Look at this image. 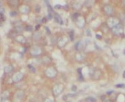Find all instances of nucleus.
Here are the masks:
<instances>
[{
	"label": "nucleus",
	"instance_id": "nucleus-32",
	"mask_svg": "<svg viewBox=\"0 0 125 102\" xmlns=\"http://www.w3.org/2000/svg\"><path fill=\"white\" fill-rule=\"evenodd\" d=\"M96 37H97V39H101V36L99 35H97V34L96 35Z\"/></svg>",
	"mask_w": 125,
	"mask_h": 102
},
{
	"label": "nucleus",
	"instance_id": "nucleus-2",
	"mask_svg": "<svg viewBox=\"0 0 125 102\" xmlns=\"http://www.w3.org/2000/svg\"><path fill=\"white\" fill-rule=\"evenodd\" d=\"M64 90V86L62 84H58L55 85L52 89V93L55 97H57L60 95Z\"/></svg>",
	"mask_w": 125,
	"mask_h": 102
},
{
	"label": "nucleus",
	"instance_id": "nucleus-27",
	"mask_svg": "<svg viewBox=\"0 0 125 102\" xmlns=\"http://www.w3.org/2000/svg\"><path fill=\"white\" fill-rule=\"evenodd\" d=\"M71 89H72V91H76L77 90V87H76V85H72V87L71 88Z\"/></svg>",
	"mask_w": 125,
	"mask_h": 102
},
{
	"label": "nucleus",
	"instance_id": "nucleus-4",
	"mask_svg": "<svg viewBox=\"0 0 125 102\" xmlns=\"http://www.w3.org/2000/svg\"><path fill=\"white\" fill-rule=\"evenodd\" d=\"M45 74L47 75V77L49 78H54L56 76L57 74V71L54 68L50 67L48 68L46 71H45Z\"/></svg>",
	"mask_w": 125,
	"mask_h": 102
},
{
	"label": "nucleus",
	"instance_id": "nucleus-19",
	"mask_svg": "<svg viewBox=\"0 0 125 102\" xmlns=\"http://www.w3.org/2000/svg\"><path fill=\"white\" fill-rule=\"evenodd\" d=\"M41 33H35L34 35H33V39H35V40H38V39H39L41 38Z\"/></svg>",
	"mask_w": 125,
	"mask_h": 102
},
{
	"label": "nucleus",
	"instance_id": "nucleus-25",
	"mask_svg": "<svg viewBox=\"0 0 125 102\" xmlns=\"http://www.w3.org/2000/svg\"><path fill=\"white\" fill-rule=\"evenodd\" d=\"M10 14L11 16L14 17V16H16L17 15V12H14V11H12V12H10Z\"/></svg>",
	"mask_w": 125,
	"mask_h": 102
},
{
	"label": "nucleus",
	"instance_id": "nucleus-29",
	"mask_svg": "<svg viewBox=\"0 0 125 102\" xmlns=\"http://www.w3.org/2000/svg\"><path fill=\"white\" fill-rule=\"evenodd\" d=\"M55 9H60V8H62V5H55Z\"/></svg>",
	"mask_w": 125,
	"mask_h": 102
},
{
	"label": "nucleus",
	"instance_id": "nucleus-16",
	"mask_svg": "<svg viewBox=\"0 0 125 102\" xmlns=\"http://www.w3.org/2000/svg\"><path fill=\"white\" fill-rule=\"evenodd\" d=\"M14 70V68L12 66H5L4 68V72H5V73H10V72H12Z\"/></svg>",
	"mask_w": 125,
	"mask_h": 102
},
{
	"label": "nucleus",
	"instance_id": "nucleus-9",
	"mask_svg": "<svg viewBox=\"0 0 125 102\" xmlns=\"http://www.w3.org/2000/svg\"><path fill=\"white\" fill-rule=\"evenodd\" d=\"M67 42H68V39H67V37L63 36V37H61L59 38V39H58V46H59V47H63L65 46L66 44L67 43Z\"/></svg>",
	"mask_w": 125,
	"mask_h": 102
},
{
	"label": "nucleus",
	"instance_id": "nucleus-34",
	"mask_svg": "<svg viewBox=\"0 0 125 102\" xmlns=\"http://www.w3.org/2000/svg\"><path fill=\"white\" fill-rule=\"evenodd\" d=\"M123 77L125 78V71H124V72H123Z\"/></svg>",
	"mask_w": 125,
	"mask_h": 102
},
{
	"label": "nucleus",
	"instance_id": "nucleus-17",
	"mask_svg": "<svg viewBox=\"0 0 125 102\" xmlns=\"http://www.w3.org/2000/svg\"><path fill=\"white\" fill-rule=\"evenodd\" d=\"M85 102H96L97 100L95 97H88L85 99Z\"/></svg>",
	"mask_w": 125,
	"mask_h": 102
},
{
	"label": "nucleus",
	"instance_id": "nucleus-18",
	"mask_svg": "<svg viewBox=\"0 0 125 102\" xmlns=\"http://www.w3.org/2000/svg\"><path fill=\"white\" fill-rule=\"evenodd\" d=\"M84 58V56L82 53H78L76 55V59L78 60L79 61H81L82 60H83Z\"/></svg>",
	"mask_w": 125,
	"mask_h": 102
},
{
	"label": "nucleus",
	"instance_id": "nucleus-36",
	"mask_svg": "<svg viewBox=\"0 0 125 102\" xmlns=\"http://www.w3.org/2000/svg\"></svg>",
	"mask_w": 125,
	"mask_h": 102
},
{
	"label": "nucleus",
	"instance_id": "nucleus-21",
	"mask_svg": "<svg viewBox=\"0 0 125 102\" xmlns=\"http://www.w3.org/2000/svg\"><path fill=\"white\" fill-rule=\"evenodd\" d=\"M28 68H29V70H30L32 72H35V68L33 66H31V65L29 64V65H28Z\"/></svg>",
	"mask_w": 125,
	"mask_h": 102
},
{
	"label": "nucleus",
	"instance_id": "nucleus-7",
	"mask_svg": "<svg viewBox=\"0 0 125 102\" xmlns=\"http://www.w3.org/2000/svg\"><path fill=\"white\" fill-rule=\"evenodd\" d=\"M41 49L39 47H37V46H35V47H33L30 51V53L32 56H37L39 55H40L41 53Z\"/></svg>",
	"mask_w": 125,
	"mask_h": 102
},
{
	"label": "nucleus",
	"instance_id": "nucleus-35",
	"mask_svg": "<svg viewBox=\"0 0 125 102\" xmlns=\"http://www.w3.org/2000/svg\"><path fill=\"white\" fill-rule=\"evenodd\" d=\"M105 102H112L111 100H106V101H105Z\"/></svg>",
	"mask_w": 125,
	"mask_h": 102
},
{
	"label": "nucleus",
	"instance_id": "nucleus-5",
	"mask_svg": "<svg viewBox=\"0 0 125 102\" xmlns=\"http://www.w3.org/2000/svg\"><path fill=\"white\" fill-rule=\"evenodd\" d=\"M85 24V20L83 16H79L76 20V25L79 28H83Z\"/></svg>",
	"mask_w": 125,
	"mask_h": 102
},
{
	"label": "nucleus",
	"instance_id": "nucleus-1",
	"mask_svg": "<svg viewBox=\"0 0 125 102\" xmlns=\"http://www.w3.org/2000/svg\"><path fill=\"white\" fill-rule=\"evenodd\" d=\"M112 31L116 35H121L124 33V27H123L122 24H121L120 23V24L115 26L114 27H113L112 29Z\"/></svg>",
	"mask_w": 125,
	"mask_h": 102
},
{
	"label": "nucleus",
	"instance_id": "nucleus-6",
	"mask_svg": "<svg viewBox=\"0 0 125 102\" xmlns=\"http://www.w3.org/2000/svg\"><path fill=\"white\" fill-rule=\"evenodd\" d=\"M23 74L20 72H16L15 74L13 75L12 77V81L14 82H19L20 81H21L23 78Z\"/></svg>",
	"mask_w": 125,
	"mask_h": 102
},
{
	"label": "nucleus",
	"instance_id": "nucleus-14",
	"mask_svg": "<svg viewBox=\"0 0 125 102\" xmlns=\"http://www.w3.org/2000/svg\"><path fill=\"white\" fill-rule=\"evenodd\" d=\"M91 77H93V78L95 77V79H97V78H99V77L101 75V72L99 70H94L93 72L91 73Z\"/></svg>",
	"mask_w": 125,
	"mask_h": 102
},
{
	"label": "nucleus",
	"instance_id": "nucleus-8",
	"mask_svg": "<svg viewBox=\"0 0 125 102\" xmlns=\"http://www.w3.org/2000/svg\"><path fill=\"white\" fill-rule=\"evenodd\" d=\"M24 96H25V92L22 90H18L14 95L15 99L17 101H21L23 99Z\"/></svg>",
	"mask_w": 125,
	"mask_h": 102
},
{
	"label": "nucleus",
	"instance_id": "nucleus-30",
	"mask_svg": "<svg viewBox=\"0 0 125 102\" xmlns=\"http://www.w3.org/2000/svg\"><path fill=\"white\" fill-rule=\"evenodd\" d=\"M45 30L47 31V33H48V34H50V31L48 29V28H47V26H45Z\"/></svg>",
	"mask_w": 125,
	"mask_h": 102
},
{
	"label": "nucleus",
	"instance_id": "nucleus-15",
	"mask_svg": "<svg viewBox=\"0 0 125 102\" xmlns=\"http://www.w3.org/2000/svg\"><path fill=\"white\" fill-rule=\"evenodd\" d=\"M16 40L18 41V42L20 43H25V42H26V39H25V38L22 35L17 36L16 37Z\"/></svg>",
	"mask_w": 125,
	"mask_h": 102
},
{
	"label": "nucleus",
	"instance_id": "nucleus-24",
	"mask_svg": "<svg viewBox=\"0 0 125 102\" xmlns=\"http://www.w3.org/2000/svg\"><path fill=\"white\" fill-rule=\"evenodd\" d=\"M77 6V8H76V10H79V9H80V6H81V5H80V3H75V4H74V6Z\"/></svg>",
	"mask_w": 125,
	"mask_h": 102
},
{
	"label": "nucleus",
	"instance_id": "nucleus-13",
	"mask_svg": "<svg viewBox=\"0 0 125 102\" xmlns=\"http://www.w3.org/2000/svg\"><path fill=\"white\" fill-rule=\"evenodd\" d=\"M54 19H55V21L57 23H58L60 24H63L64 22H63V20H62V17L60 14H58L57 13L55 14H54Z\"/></svg>",
	"mask_w": 125,
	"mask_h": 102
},
{
	"label": "nucleus",
	"instance_id": "nucleus-23",
	"mask_svg": "<svg viewBox=\"0 0 125 102\" xmlns=\"http://www.w3.org/2000/svg\"><path fill=\"white\" fill-rule=\"evenodd\" d=\"M43 102H54V101L52 98H47L44 100Z\"/></svg>",
	"mask_w": 125,
	"mask_h": 102
},
{
	"label": "nucleus",
	"instance_id": "nucleus-28",
	"mask_svg": "<svg viewBox=\"0 0 125 102\" xmlns=\"http://www.w3.org/2000/svg\"><path fill=\"white\" fill-rule=\"evenodd\" d=\"M73 31H72V33H71V32L70 33V39H71V40L72 41H73L74 40V37H73V36H74V34H73Z\"/></svg>",
	"mask_w": 125,
	"mask_h": 102
},
{
	"label": "nucleus",
	"instance_id": "nucleus-22",
	"mask_svg": "<svg viewBox=\"0 0 125 102\" xmlns=\"http://www.w3.org/2000/svg\"><path fill=\"white\" fill-rule=\"evenodd\" d=\"M26 30L28 31H33V26H26Z\"/></svg>",
	"mask_w": 125,
	"mask_h": 102
},
{
	"label": "nucleus",
	"instance_id": "nucleus-10",
	"mask_svg": "<svg viewBox=\"0 0 125 102\" xmlns=\"http://www.w3.org/2000/svg\"><path fill=\"white\" fill-rule=\"evenodd\" d=\"M85 45H85V43H83V41H79L75 44V49L77 51H81L82 49H83L85 48Z\"/></svg>",
	"mask_w": 125,
	"mask_h": 102
},
{
	"label": "nucleus",
	"instance_id": "nucleus-11",
	"mask_svg": "<svg viewBox=\"0 0 125 102\" xmlns=\"http://www.w3.org/2000/svg\"><path fill=\"white\" fill-rule=\"evenodd\" d=\"M20 11L22 13V14H29L30 12V8L28 5H22L20 8H19Z\"/></svg>",
	"mask_w": 125,
	"mask_h": 102
},
{
	"label": "nucleus",
	"instance_id": "nucleus-12",
	"mask_svg": "<svg viewBox=\"0 0 125 102\" xmlns=\"http://www.w3.org/2000/svg\"><path fill=\"white\" fill-rule=\"evenodd\" d=\"M104 10L105 12V14L108 15H111L113 13V8L110 5H105L104 7Z\"/></svg>",
	"mask_w": 125,
	"mask_h": 102
},
{
	"label": "nucleus",
	"instance_id": "nucleus-31",
	"mask_svg": "<svg viewBox=\"0 0 125 102\" xmlns=\"http://www.w3.org/2000/svg\"><path fill=\"white\" fill-rule=\"evenodd\" d=\"M40 27V24H37V25L36 26V27H35V30L36 31H37L38 29H39V28Z\"/></svg>",
	"mask_w": 125,
	"mask_h": 102
},
{
	"label": "nucleus",
	"instance_id": "nucleus-20",
	"mask_svg": "<svg viewBox=\"0 0 125 102\" xmlns=\"http://www.w3.org/2000/svg\"><path fill=\"white\" fill-rule=\"evenodd\" d=\"M8 3L11 4L12 6H16V5L18 4V1L17 0H12V1H8Z\"/></svg>",
	"mask_w": 125,
	"mask_h": 102
},
{
	"label": "nucleus",
	"instance_id": "nucleus-3",
	"mask_svg": "<svg viewBox=\"0 0 125 102\" xmlns=\"http://www.w3.org/2000/svg\"><path fill=\"white\" fill-rule=\"evenodd\" d=\"M107 24H108V26L112 29L113 27H114L115 26H116L117 24H120L119 22V20L117 19L116 18H114V17H112V18H110L108 21H107Z\"/></svg>",
	"mask_w": 125,
	"mask_h": 102
},
{
	"label": "nucleus",
	"instance_id": "nucleus-33",
	"mask_svg": "<svg viewBox=\"0 0 125 102\" xmlns=\"http://www.w3.org/2000/svg\"><path fill=\"white\" fill-rule=\"evenodd\" d=\"M112 93H113V91H108L107 92V94H108V95H111V94H112Z\"/></svg>",
	"mask_w": 125,
	"mask_h": 102
},
{
	"label": "nucleus",
	"instance_id": "nucleus-26",
	"mask_svg": "<svg viewBox=\"0 0 125 102\" xmlns=\"http://www.w3.org/2000/svg\"><path fill=\"white\" fill-rule=\"evenodd\" d=\"M116 87H118V88H125V85H124V84H119V85H116Z\"/></svg>",
	"mask_w": 125,
	"mask_h": 102
}]
</instances>
